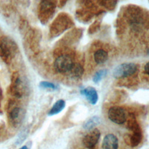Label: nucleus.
<instances>
[{"label": "nucleus", "mask_w": 149, "mask_h": 149, "mask_svg": "<svg viewBox=\"0 0 149 149\" xmlns=\"http://www.w3.org/2000/svg\"><path fill=\"white\" fill-rule=\"evenodd\" d=\"M17 45L12 39L3 38L0 42V51L5 60H9L13 57L17 51Z\"/></svg>", "instance_id": "nucleus-1"}, {"label": "nucleus", "mask_w": 149, "mask_h": 149, "mask_svg": "<svg viewBox=\"0 0 149 149\" xmlns=\"http://www.w3.org/2000/svg\"><path fill=\"white\" fill-rule=\"evenodd\" d=\"M137 70V65L134 63H123L118 65L113 70L112 74L115 78H122L134 74Z\"/></svg>", "instance_id": "nucleus-2"}, {"label": "nucleus", "mask_w": 149, "mask_h": 149, "mask_svg": "<svg viewBox=\"0 0 149 149\" xmlns=\"http://www.w3.org/2000/svg\"><path fill=\"white\" fill-rule=\"evenodd\" d=\"M74 62L72 58L67 55L58 56L54 62V68L58 73H64L69 72L71 70Z\"/></svg>", "instance_id": "nucleus-3"}, {"label": "nucleus", "mask_w": 149, "mask_h": 149, "mask_svg": "<svg viewBox=\"0 0 149 149\" xmlns=\"http://www.w3.org/2000/svg\"><path fill=\"white\" fill-rule=\"evenodd\" d=\"M109 119L118 125L123 124L127 119V115L125 110L122 107L115 106L110 108L108 112Z\"/></svg>", "instance_id": "nucleus-4"}, {"label": "nucleus", "mask_w": 149, "mask_h": 149, "mask_svg": "<svg viewBox=\"0 0 149 149\" xmlns=\"http://www.w3.org/2000/svg\"><path fill=\"white\" fill-rule=\"evenodd\" d=\"M100 132L97 128L89 130V132L84 136L82 139L83 146L88 149L93 148L97 144L100 138Z\"/></svg>", "instance_id": "nucleus-5"}, {"label": "nucleus", "mask_w": 149, "mask_h": 149, "mask_svg": "<svg viewBox=\"0 0 149 149\" xmlns=\"http://www.w3.org/2000/svg\"><path fill=\"white\" fill-rule=\"evenodd\" d=\"M118 138L113 133L106 134L102 142V149H119Z\"/></svg>", "instance_id": "nucleus-6"}, {"label": "nucleus", "mask_w": 149, "mask_h": 149, "mask_svg": "<svg viewBox=\"0 0 149 149\" xmlns=\"http://www.w3.org/2000/svg\"><path fill=\"white\" fill-rule=\"evenodd\" d=\"M24 116V111L20 107L13 108L9 113V119L13 125H20Z\"/></svg>", "instance_id": "nucleus-7"}, {"label": "nucleus", "mask_w": 149, "mask_h": 149, "mask_svg": "<svg viewBox=\"0 0 149 149\" xmlns=\"http://www.w3.org/2000/svg\"><path fill=\"white\" fill-rule=\"evenodd\" d=\"M80 93L82 95H84L88 102L94 105L95 104L98 100V95L96 90L93 87H87L82 89L80 91Z\"/></svg>", "instance_id": "nucleus-8"}, {"label": "nucleus", "mask_w": 149, "mask_h": 149, "mask_svg": "<svg viewBox=\"0 0 149 149\" xmlns=\"http://www.w3.org/2000/svg\"><path fill=\"white\" fill-rule=\"evenodd\" d=\"M26 90V86L22 80V79L18 77L16 79L13 83V91L15 95L18 98H21Z\"/></svg>", "instance_id": "nucleus-9"}, {"label": "nucleus", "mask_w": 149, "mask_h": 149, "mask_svg": "<svg viewBox=\"0 0 149 149\" xmlns=\"http://www.w3.org/2000/svg\"><path fill=\"white\" fill-rule=\"evenodd\" d=\"M108 58V53L104 49H98L95 51L94 54V59L97 64H102L105 63Z\"/></svg>", "instance_id": "nucleus-10"}, {"label": "nucleus", "mask_w": 149, "mask_h": 149, "mask_svg": "<svg viewBox=\"0 0 149 149\" xmlns=\"http://www.w3.org/2000/svg\"><path fill=\"white\" fill-rule=\"evenodd\" d=\"M65 107V101L63 100H59L55 102L48 112V115L52 116L61 112Z\"/></svg>", "instance_id": "nucleus-11"}, {"label": "nucleus", "mask_w": 149, "mask_h": 149, "mask_svg": "<svg viewBox=\"0 0 149 149\" xmlns=\"http://www.w3.org/2000/svg\"><path fill=\"white\" fill-rule=\"evenodd\" d=\"M100 123V119L98 116H93L87 120L83 125L84 129L87 130H91L95 128V127Z\"/></svg>", "instance_id": "nucleus-12"}, {"label": "nucleus", "mask_w": 149, "mask_h": 149, "mask_svg": "<svg viewBox=\"0 0 149 149\" xmlns=\"http://www.w3.org/2000/svg\"><path fill=\"white\" fill-rule=\"evenodd\" d=\"M69 72L73 77L79 78L82 76L83 73V69L79 63H74Z\"/></svg>", "instance_id": "nucleus-13"}, {"label": "nucleus", "mask_w": 149, "mask_h": 149, "mask_svg": "<svg viewBox=\"0 0 149 149\" xmlns=\"http://www.w3.org/2000/svg\"><path fill=\"white\" fill-rule=\"evenodd\" d=\"M107 74V70L106 69H101L97 71L93 77V80L94 83H97L100 81L102 78H104Z\"/></svg>", "instance_id": "nucleus-14"}, {"label": "nucleus", "mask_w": 149, "mask_h": 149, "mask_svg": "<svg viewBox=\"0 0 149 149\" xmlns=\"http://www.w3.org/2000/svg\"><path fill=\"white\" fill-rule=\"evenodd\" d=\"M40 86L41 88L43 89H47V90H54L56 88V86L54 83L46 81H41L40 83Z\"/></svg>", "instance_id": "nucleus-15"}, {"label": "nucleus", "mask_w": 149, "mask_h": 149, "mask_svg": "<svg viewBox=\"0 0 149 149\" xmlns=\"http://www.w3.org/2000/svg\"><path fill=\"white\" fill-rule=\"evenodd\" d=\"M144 71L145 72L149 75V62H147L144 66Z\"/></svg>", "instance_id": "nucleus-16"}, {"label": "nucleus", "mask_w": 149, "mask_h": 149, "mask_svg": "<svg viewBox=\"0 0 149 149\" xmlns=\"http://www.w3.org/2000/svg\"><path fill=\"white\" fill-rule=\"evenodd\" d=\"M19 149H29V148H27V146H22V147H20Z\"/></svg>", "instance_id": "nucleus-17"}, {"label": "nucleus", "mask_w": 149, "mask_h": 149, "mask_svg": "<svg viewBox=\"0 0 149 149\" xmlns=\"http://www.w3.org/2000/svg\"><path fill=\"white\" fill-rule=\"evenodd\" d=\"M148 54H149V51H148Z\"/></svg>", "instance_id": "nucleus-18"}]
</instances>
